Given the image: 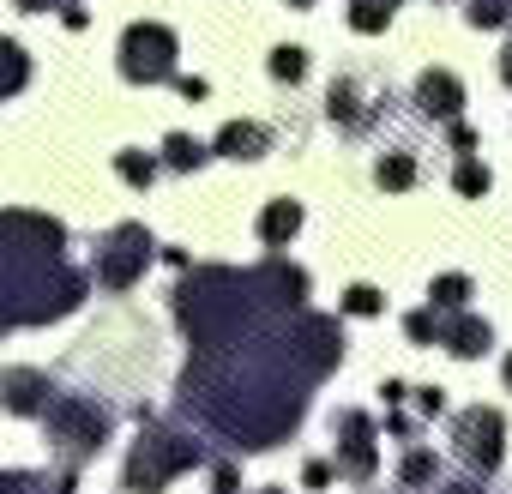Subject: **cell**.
Masks as SVG:
<instances>
[{
    "instance_id": "obj_1",
    "label": "cell",
    "mask_w": 512,
    "mask_h": 494,
    "mask_svg": "<svg viewBox=\"0 0 512 494\" xmlns=\"http://www.w3.org/2000/svg\"><path fill=\"white\" fill-rule=\"evenodd\" d=\"M91 278L67 266V229L43 211H0V332L61 320L85 302Z\"/></svg>"
},
{
    "instance_id": "obj_2",
    "label": "cell",
    "mask_w": 512,
    "mask_h": 494,
    "mask_svg": "<svg viewBox=\"0 0 512 494\" xmlns=\"http://www.w3.org/2000/svg\"><path fill=\"white\" fill-rule=\"evenodd\" d=\"M43 428H49V452L61 458V488L73 494V482H79V470H85V458H97L103 452V440H109V428H115V416L97 404V398H79V392H61L49 410H43Z\"/></svg>"
},
{
    "instance_id": "obj_3",
    "label": "cell",
    "mask_w": 512,
    "mask_h": 494,
    "mask_svg": "<svg viewBox=\"0 0 512 494\" xmlns=\"http://www.w3.org/2000/svg\"><path fill=\"white\" fill-rule=\"evenodd\" d=\"M199 458H205V452H199V440H193L187 428H169V422H157L151 410H139V440H133V452H127V488H133V494H163L169 476L193 470Z\"/></svg>"
},
{
    "instance_id": "obj_4",
    "label": "cell",
    "mask_w": 512,
    "mask_h": 494,
    "mask_svg": "<svg viewBox=\"0 0 512 494\" xmlns=\"http://www.w3.org/2000/svg\"><path fill=\"white\" fill-rule=\"evenodd\" d=\"M151 254H157V241H151L145 223H115V229L103 235V247H97V260H91V278H97L103 290H133V284L145 278Z\"/></svg>"
},
{
    "instance_id": "obj_5",
    "label": "cell",
    "mask_w": 512,
    "mask_h": 494,
    "mask_svg": "<svg viewBox=\"0 0 512 494\" xmlns=\"http://www.w3.org/2000/svg\"><path fill=\"white\" fill-rule=\"evenodd\" d=\"M175 31L169 25H151V19H139V25H127V37H121V79L127 85H169L175 79Z\"/></svg>"
},
{
    "instance_id": "obj_6",
    "label": "cell",
    "mask_w": 512,
    "mask_h": 494,
    "mask_svg": "<svg viewBox=\"0 0 512 494\" xmlns=\"http://www.w3.org/2000/svg\"><path fill=\"white\" fill-rule=\"evenodd\" d=\"M452 440H458V458L476 476H494L500 470V452H506V416L494 404H470V410L452 416Z\"/></svg>"
},
{
    "instance_id": "obj_7",
    "label": "cell",
    "mask_w": 512,
    "mask_h": 494,
    "mask_svg": "<svg viewBox=\"0 0 512 494\" xmlns=\"http://www.w3.org/2000/svg\"><path fill=\"white\" fill-rule=\"evenodd\" d=\"M374 464H380V452H374V422L362 416V410H344L338 416V476H350V482H368L374 476Z\"/></svg>"
},
{
    "instance_id": "obj_8",
    "label": "cell",
    "mask_w": 512,
    "mask_h": 494,
    "mask_svg": "<svg viewBox=\"0 0 512 494\" xmlns=\"http://www.w3.org/2000/svg\"><path fill=\"white\" fill-rule=\"evenodd\" d=\"M55 398H61V386L43 368H7L0 374V404H7L13 416H43Z\"/></svg>"
},
{
    "instance_id": "obj_9",
    "label": "cell",
    "mask_w": 512,
    "mask_h": 494,
    "mask_svg": "<svg viewBox=\"0 0 512 494\" xmlns=\"http://www.w3.org/2000/svg\"><path fill=\"white\" fill-rule=\"evenodd\" d=\"M416 109L434 115V121H458V109H464V85H458L446 67H428V73L416 79Z\"/></svg>"
},
{
    "instance_id": "obj_10",
    "label": "cell",
    "mask_w": 512,
    "mask_h": 494,
    "mask_svg": "<svg viewBox=\"0 0 512 494\" xmlns=\"http://www.w3.org/2000/svg\"><path fill=\"white\" fill-rule=\"evenodd\" d=\"M434 344H446L452 356H482L488 344H494V332H488V320H476V314H440V338Z\"/></svg>"
},
{
    "instance_id": "obj_11",
    "label": "cell",
    "mask_w": 512,
    "mask_h": 494,
    "mask_svg": "<svg viewBox=\"0 0 512 494\" xmlns=\"http://www.w3.org/2000/svg\"><path fill=\"white\" fill-rule=\"evenodd\" d=\"M211 151H217V157H235V163H253V157H266V151H272V133H266L260 121H229V127L217 133Z\"/></svg>"
},
{
    "instance_id": "obj_12",
    "label": "cell",
    "mask_w": 512,
    "mask_h": 494,
    "mask_svg": "<svg viewBox=\"0 0 512 494\" xmlns=\"http://www.w3.org/2000/svg\"><path fill=\"white\" fill-rule=\"evenodd\" d=\"M296 229H302V205H296V199H272V205L260 211V241H266V247H290Z\"/></svg>"
},
{
    "instance_id": "obj_13",
    "label": "cell",
    "mask_w": 512,
    "mask_h": 494,
    "mask_svg": "<svg viewBox=\"0 0 512 494\" xmlns=\"http://www.w3.org/2000/svg\"><path fill=\"white\" fill-rule=\"evenodd\" d=\"M464 302H470V278H464V272L434 278V290H428V308H434V314H464Z\"/></svg>"
},
{
    "instance_id": "obj_14",
    "label": "cell",
    "mask_w": 512,
    "mask_h": 494,
    "mask_svg": "<svg viewBox=\"0 0 512 494\" xmlns=\"http://www.w3.org/2000/svg\"><path fill=\"white\" fill-rule=\"evenodd\" d=\"M374 181H380L386 193H404V187L416 181V157H410V151H386V157L374 163Z\"/></svg>"
},
{
    "instance_id": "obj_15",
    "label": "cell",
    "mask_w": 512,
    "mask_h": 494,
    "mask_svg": "<svg viewBox=\"0 0 512 494\" xmlns=\"http://www.w3.org/2000/svg\"><path fill=\"white\" fill-rule=\"evenodd\" d=\"M205 157H211V145H199V139H187V133H169V139H163V163H169V169H181V175H187V169H199Z\"/></svg>"
},
{
    "instance_id": "obj_16",
    "label": "cell",
    "mask_w": 512,
    "mask_h": 494,
    "mask_svg": "<svg viewBox=\"0 0 512 494\" xmlns=\"http://www.w3.org/2000/svg\"><path fill=\"white\" fill-rule=\"evenodd\" d=\"M0 494H67V488L43 470H0Z\"/></svg>"
},
{
    "instance_id": "obj_17",
    "label": "cell",
    "mask_w": 512,
    "mask_h": 494,
    "mask_svg": "<svg viewBox=\"0 0 512 494\" xmlns=\"http://www.w3.org/2000/svg\"><path fill=\"white\" fill-rule=\"evenodd\" d=\"M25 79H31V61H25V49L0 37V97H13Z\"/></svg>"
},
{
    "instance_id": "obj_18",
    "label": "cell",
    "mask_w": 512,
    "mask_h": 494,
    "mask_svg": "<svg viewBox=\"0 0 512 494\" xmlns=\"http://www.w3.org/2000/svg\"><path fill=\"white\" fill-rule=\"evenodd\" d=\"M434 476H440V458H434L428 446H410V458L398 464V482H404V488H428Z\"/></svg>"
},
{
    "instance_id": "obj_19",
    "label": "cell",
    "mask_w": 512,
    "mask_h": 494,
    "mask_svg": "<svg viewBox=\"0 0 512 494\" xmlns=\"http://www.w3.org/2000/svg\"><path fill=\"white\" fill-rule=\"evenodd\" d=\"M392 0H356V7H350V31H362V37H374V31H386L392 25Z\"/></svg>"
},
{
    "instance_id": "obj_20",
    "label": "cell",
    "mask_w": 512,
    "mask_h": 494,
    "mask_svg": "<svg viewBox=\"0 0 512 494\" xmlns=\"http://www.w3.org/2000/svg\"><path fill=\"white\" fill-rule=\"evenodd\" d=\"M272 79H278V85H302V79H308V49H296V43L272 49Z\"/></svg>"
},
{
    "instance_id": "obj_21",
    "label": "cell",
    "mask_w": 512,
    "mask_h": 494,
    "mask_svg": "<svg viewBox=\"0 0 512 494\" xmlns=\"http://www.w3.org/2000/svg\"><path fill=\"white\" fill-rule=\"evenodd\" d=\"M115 175H121L127 187H151V181H157V157H145V151H121V157H115Z\"/></svg>"
},
{
    "instance_id": "obj_22",
    "label": "cell",
    "mask_w": 512,
    "mask_h": 494,
    "mask_svg": "<svg viewBox=\"0 0 512 494\" xmlns=\"http://www.w3.org/2000/svg\"><path fill=\"white\" fill-rule=\"evenodd\" d=\"M464 19H470L476 31H500V25L512 19V0H470V7H464Z\"/></svg>"
},
{
    "instance_id": "obj_23",
    "label": "cell",
    "mask_w": 512,
    "mask_h": 494,
    "mask_svg": "<svg viewBox=\"0 0 512 494\" xmlns=\"http://www.w3.org/2000/svg\"><path fill=\"white\" fill-rule=\"evenodd\" d=\"M452 187H458L464 199H482V193L494 187V175H488V163H476V157H464V163H458V175H452Z\"/></svg>"
},
{
    "instance_id": "obj_24",
    "label": "cell",
    "mask_w": 512,
    "mask_h": 494,
    "mask_svg": "<svg viewBox=\"0 0 512 494\" xmlns=\"http://www.w3.org/2000/svg\"><path fill=\"white\" fill-rule=\"evenodd\" d=\"M380 308H386V302H380V290H374V284H356V290L344 296V314H356V320H374Z\"/></svg>"
},
{
    "instance_id": "obj_25",
    "label": "cell",
    "mask_w": 512,
    "mask_h": 494,
    "mask_svg": "<svg viewBox=\"0 0 512 494\" xmlns=\"http://www.w3.org/2000/svg\"><path fill=\"white\" fill-rule=\"evenodd\" d=\"M404 332H410V344H434V338H440V314H434V308H416V314L404 320Z\"/></svg>"
},
{
    "instance_id": "obj_26",
    "label": "cell",
    "mask_w": 512,
    "mask_h": 494,
    "mask_svg": "<svg viewBox=\"0 0 512 494\" xmlns=\"http://www.w3.org/2000/svg\"><path fill=\"white\" fill-rule=\"evenodd\" d=\"M211 494H241V470L235 464H217L211 470Z\"/></svg>"
},
{
    "instance_id": "obj_27",
    "label": "cell",
    "mask_w": 512,
    "mask_h": 494,
    "mask_svg": "<svg viewBox=\"0 0 512 494\" xmlns=\"http://www.w3.org/2000/svg\"><path fill=\"white\" fill-rule=\"evenodd\" d=\"M332 476H338V470H332V464H326V458H314V464H308V470H302V482H308V488H326V482H332Z\"/></svg>"
},
{
    "instance_id": "obj_28",
    "label": "cell",
    "mask_w": 512,
    "mask_h": 494,
    "mask_svg": "<svg viewBox=\"0 0 512 494\" xmlns=\"http://www.w3.org/2000/svg\"><path fill=\"white\" fill-rule=\"evenodd\" d=\"M169 85H175V91H181V97H193V103H199V97H205V91H211V85H205V79H187V73H175V79H169Z\"/></svg>"
},
{
    "instance_id": "obj_29",
    "label": "cell",
    "mask_w": 512,
    "mask_h": 494,
    "mask_svg": "<svg viewBox=\"0 0 512 494\" xmlns=\"http://www.w3.org/2000/svg\"><path fill=\"white\" fill-rule=\"evenodd\" d=\"M25 13H67V7H79V0H19Z\"/></svg>"
},
{
    "instance_id": "obj_30",
    "label": "cell",
    "mask_w": 512,
    "mask_h": 494,
    "mask_svg": "<svg viewBox=\"0 0 512 494\" xmlns=\"http://www.w3.org/2000/svg\"><path fill=\"white\" fill-rule=\"evenodd\" d=\"M452 145H458V151H476V127H464V121H452Z\"/></svg>"
},
{
    "instance_id": "obj_31",
    "label": "cell",
    "mask_w": 512,
    "mask_h": 494,
    "mask_svg": "<svg viewBox=\"0 0 512 494\" xmlns=\"http://www.w3.org/2000/svg\"><path fill=\"white\" fill-rule=\"evenodd\" d=\"M416 404H422V416H440V410H446V398H440V392H434V386H428V392H422V398H416Z\"/></svg>"
},
{
    "instance_id": "obj_32",
    "label": "cell",
    "mask_w": 512,
    "mask_h": 494,
    "mask_svg": "<svg viewBox=\"0 0 512 494\" xmlns=\"http://www.w3.org/2000/svg\"><path fill=\"white\" fill-rule=\"evenodd\" d=\"M500 73H506V85H512V43H506V55H500Z\"/></svg>"
},
{
    "instance_id": "obj_33",
    "label": "cell",
    "mask_w": 512,
    "mask_h": 494,
    "mask_svg": "<svg viewBox=\"0 0 512 494\" xmlns=\"http://www.w3.org/2000/svg\"><path fill=\"white\" fill-rule=\"evenodd\" d=\"M290 7H320V0H290Z\"/></svg>"
},
{
    "instance_id": "obj_34",
    "label": "cell",
    "mask_w": 512,
    "mask_h": 494,
    "mask_svg": "<svg viewBox=\"0 0 512 494\" xmlns=\"http://www.w3.org/2000/svg\"><path fill=\"white\" fill-rule=\"evenodd\" d=\"M506 386H512V356H506Z\"/></svg>"
},
{
    "instance_id": "obj_35",
    "label": "cell",
    "mask_w": 512,
    "mask_h": 494,
    "mask_svg": "<svg viewBox=\"0 0 512 494\" xmlns=\"http://www.w3.org/2000/svg\"><path fill=\"white\" fill-rule=\"evenodd\" d=\"M260 494H290V488H260Z\"/></svg>"
}]
</instances>
